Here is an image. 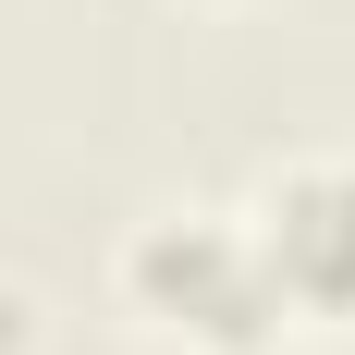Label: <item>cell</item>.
Masks as SVG:
<instances>
[{"mask_svg":"<svg viewBox=\"0 0 355 355\" xmlns=\"http://www.w3.org/2000/svg\"><path fill=\"white\" fill-rule=\"evenodd\" d=\"M135 294L159 306V319H184L196 343L245 355L270 343V319H282V294H270V270H257L245 233H220V220H159L135 245Z\"/></svg>","mask_w":355,"mask_h":355,"instance_id":"obj_1","label":"cell"},{"mask_svg":"<svg viewBox=\"0 0 355 355\" xmlns=\"http://www.w3.org/2000/svg\"><path fill=\"white\" fill-rule=\"evenodd\" d=\"M257 270H270V294L282 306H306V319H343L355 306V172H294L270 184V209H257Z\"/></svg>","mask_w":355,"mask_h":355,"instance_id":"obj_2","label":"cell"}]
</instances>
